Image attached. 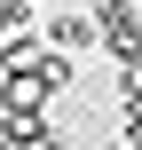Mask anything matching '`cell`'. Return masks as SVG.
<instances>
[{
  "mask_svg": "<svg viewBox=\"0 0 142 150\" xmlns=\"http://www.w3.org/2000/svg\"><path fill=\"white\" fill-rule=\"evenodd\" d=\"M0 150H63L47 103H40V111H0Z\"/></svg>",
  "mask_w": 142,
  "mask_h": 150,
  "instance_id": "6da1fadb",
  "label": "cell"
},
{
  "mask_svg": "<svg viewBox=\"0 0 142 150\" xmlns=\"http://www.w3.org/2000/svg\"><path fill=\"white\" fill-rule=\"evenodd\" d=\"M40 32H47V47H71V55L103 47V24H95V8H63V16H47Z\"/></svg>",
  "mask_w": 142,
  "mask_h": 150,
  "instance_id": "7a4b0ae2",
  "label": "cell"
},
{
  "mask_svg": "<svg viewBox=\"0 0 142 150\" xmlns=\"http://www.w3.org/2000/svg\"><path fill=\"white\" fill-rule=\"evenodd\" d=\"M47 55V32L40 24H16V32H0V71H32Z\"/></svg>",
  "mask_w": 142,
  "mask_h": 150,
  "instance_id": "3957f363",
  "label": "cell"
},
{
  "mask_svg": "<svg viewBox=\"0 0 142 150\" xmlns=\"http://www.w3.org/2000/svg\"><path fill=\"white\" fill-rule=\"evenodd\" d=\"M32 71H40V87H47V103H63V95L79 87V71H71V47H47V55H40Z\"/></svg>",
  "mask_w": 142,
  "mask_h": 150,
  "instance_id": "277c9868",
  "label": "cell"
},
{
  "mask_svg": "<svg viewBox=\"0 0 142 150\" xmlns=\"http://www.w3.org/2000/svg\"><path fill=\"white\" fill-rule=\"evenodd\" d=\"M40 103H47L40 71H0V111H40Z\"/></svg>",
  "mask_w": 142,
  "mask_h": 150,
  "instance_id": "5b68a950",
  "label": "cell"
},
{
  "mask_svg": "<svg viewBox=\"0 0 142 150\" xmlns=\"http://www.w3.org/2000/svg\"><path fill=\"white\" fill-rule=\"evenodd\" d=\"M119 127H142V71L119 79Z\"/></svg>",
  "mask_w": 142,
  "mask_h": 150,
  "instance_id": "8992f818",
  "label": "cell"
},
{
  "mask_svg": "<svg viewBox=\"0 0 142 150\" xmlns=\"http://www.w3.org/2000/svg\"><path fill=\"white\" fill-rule=\"evenodd\" d=\"M16 24H32V8L24 0H0V32H16Z\"/></svg>",
  "mask_w": 142,
  "mask_h": 150,
  "instance_id": "52a82bcc",
  "label": "cell"
},
{
  "mask_svg": "<svg viewBox=\"0 0 142 150\" xmlns=\"http://www.w3.org/2000/svg\"><path fill=\"white\" fill-rule=\"evenodd\" d=\"M24 8H47V0H24Z\"/></svg>",
  "mask_w": 142,
  "mask_h": 150,
  "instance_id": "ba28073f",
  "label": "cell"
},
{
  "mask_svg": "<svg viewBox=\"0 0 142 150\" xmlns=\"http://www.w3.org/2000/svg\"><path fill=\"white\" fill-rule=\"evenodd\" d=\"M134 8H142V0H134Z\"/></svg>",
  "mask_w": 142,
  "mask_h": 150,
  "instance_id": "9c48e42d",
  "label": "cell"
}]
</instances>
